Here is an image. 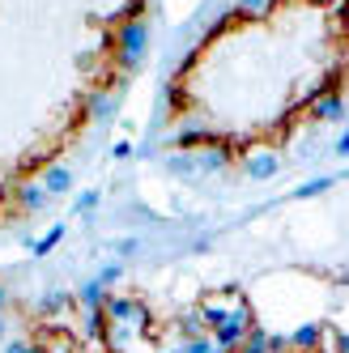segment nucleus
Wrapping results in <instances>:
<instances>
[{"label":"nucleus","instance_id":"22","mask_svg":"<svg viewBox=\"0 0 349 353\" xmlns=\"http://www.w3.org/2000/svg\"><path fill=\"white\" fill-rule=\"evenodd\" d=\"M166 166H170L174 174H196V162H192V154H174V158H166Z\"/></svg>","mask_w":349,"mask_h":353},{"label":"nucleus","instance_id":"25","mask_svg":"<svg viewBox=\"0 0 349 353\" xmlns=\"http://www.w3.org/2000/svg\"><path fill=\"white\" fill-rule=\"evenodd\" d=\"M162 103H166L170 111H174V107H183V90L174 85V81H170V85H166V98H162Z\"/></svg>","mask_w":349,"mask_h":353},{"label":"nucleus","instance_id":"28","mask_svg":"<svg viewBox=\"0 0 349 353\" xmlns=\"http://www.w3.org/2000/svg\"><path fill=\"white\" fill-rule=\"evenodd\" d=\"M332 349H337V353H345V349H349V341H345V332H337V327H332Z\"/></svg>","mask_w":349,"mask_h":353},{"label":"nucleus","instance_id":"33","mask_svg":"<svg viewBox=\"0 0 349 353\" xmlns=\"http://www.w3.org/2000/svg\"><path fill=\"white\" fill-rule=\"evenodd\" d=\"M166 353H174V349H166Z\"/></svg>","mask_w":349,"mask_h":353},{"label":"nucleus","instance_id":"5","mask_svg":"<svg viewBox=\"0 0 349 353\" xmlns=\"http://www.w3.org/2000/svg\"><path fill=\"white\" fill-rule=\"evenodd\" d=\"M230 158H235V149H230L226 141H213V145H205V149H201V154H192L196 170H205V174L226 170V166H230Z\"/></svg>","mask_w":349,"mask_h":353},{"label":"nucleus","instance_id":"6","mask_svg":"<svg viewBox=\"0 0 349 353\" xmlns=\"http://www.w3.org/2000/svg\"><path fill=\"white\" fill-rule=\"evenodd\" d=\"M277 170H281V158H277V154H268V149H264V154H252V158L243 162V174H247L252 183H268Z\"/></svg>","mask_w":349,"mask_h":353},{"label":"nucleus","instance_id":"17","mask_svg":"<svg viewBox=\"0 0 349 353\" xmlns=\"http://www.w3.org/2000/svg\"><path fill=\"white\" fill-rule=\"evenodd\" d=\"M174 332H179V341H188V336H201V332H205V319H201V311H179V319H174Z\"/></svg>","mask_w":349,"mask_h":353},{"label":"nucleus","instance_id":"19","mask_svg":"<svg viewBox=\"0 0 349 353\" xmlns=\"http://www.w3.org/2000/svg\"><path fill=\"white\" fill-rule=\"evenodd\" d=\"M235 9H239V13H243V21H247V17H264V13L272 9V0H239Z\"/></svg>","mask_w":349,"mask_h":353},{"label":"nucleus","instance_id":"31","mask_svg":"<svg viewBox=\"0 0 349 353\" xmlns=\"http://www.w3.org/2000/svg\"><path fill=\"white\" fill-rule=\"evenodd\" d=\"M209 353H230V349H217V345H213V349H209Z\"/></svg>","mask_w":349,"mask_h":353},{"label":"nucleus","instance_id":"8","mask_svg":"<svg viewBox=\"0 0 349 353\" xmlns=\"http://www.w3.org/2000/svg\"><path fill=\"white\" fill-rule=\"evenodd\" d=\"M39 183H43L47 196H64V192H72V170L60 166V162H47L43 174H39Z\"/></svg>","mask_w":349,"mask_h":353},{"label":"nucleus","instance_id":"4","mask_svg":"<svg viewBox=\"0 0 349 353\" xmlns=\"http://www.w3.org/2000/svg\"><path fill=\"white\" fill-rule=\"evenodd\" d=\"M307 111H311L315 123H337L345 115V98H341V90H323V94H315L307 103Z\"/></svg>","mask_w":349,"mask_h":353},{"label":"nucleus","instance_id":"24","mask_svg":"<svg viewBox=\"0 0 349 353\" xmlns=\"http://www.w3.org/2000/svg\"><path fill=\"white\" fill-rule=\"evenodd\" d=\"M268 353H290V336L286 332H268Z\"/></svg>","mask_w":349,"mask_h":353},{"label":"nucleus","instance_id":"14","mask_svg":"<svg viewBox=\"0 0 349 353\" xmlns=\"http://www.w3.org/2000/svg\"><path fill=\"white\" fill-rule=\"evenodd\" d=\"M235 353H268V332H264L260 323H252V327L243 332V341H239Z\"/></svg>","mask_w":349,"mask_h":353},{"label":"nucleus","instance_id":"3","mask_svg":"<svg viewBox=\"0 0 349 353\" xmlns=\"http://www.w3.org/2000/svg\"><path fill=\"white\" fill-rule=\"evenodd\" d=\"M252 323H256V319H252V302L239 298V307H235L226 319H221L209 336H213V345H217V349H230V353H235V349H239V341H243V332H247Z\"/></svg>","mask_w":349,"mask_h":353},{"label":"nucleus","instance_id":"12","mask_svg":"<svg viewBox=\"0 0 349 353\" xmlns=\"http://www.w3.org/2000/svg\"><path fill=\"white\" fill-rule=\"evenodd\" d=\"M103 332H107V315H103V307L81 311V341H103Z\"/></svg>","mask_w":349,"mask_h":353},{"label":"nucleus","instance_id":"7","mask_svg":"<svg viewBox=\"0 0 349 353\" xmlns=\"http://www.w3.org/2000/svg\"><path fill=\"white\" fill-rule=\"evenodd\" d=\"M323 336H328V327H323V323H303V327H294V332H290V349H298V353H319Z\"/></svg>","mask_w":349,"mask_h":353},{"label":"nucleus","instance_id":"20","mask_svg":"<svg viewBox=\"0 0 349 353\" xmlns=\"http://www.w3.org/2000/svg\"><path fill=\"white\" fill-rule=\"evenodd\" d=\"M98 200H103V192H81L77 200H72V213H81V217H90V213L98 209Z\"/></svg>","mask_w":349,"mask_h":353},{"label":"nucleus","instance_id":"2","mask_svg":"<svg viewBox=\"0 0 349 353\" xmlns=\"http://www.w3.org/2000/svg\"><path fill=\"white\" fill-rule=\"evenodd\" d=\"M103 315H107L111 323L137 327V332H145V327L154 323V315H149V307H145L141 298H123V294H115V290H107V298H103Z\"/></svg>","mask_w":349,"mask_h":353},{"label":"nucleus","instance_id":"15","mask_svg":"<svg viewBox=\"0 0 349 353\" xmlns=\"http://www.w3.org/2000/svg\"><path fill=\"white\" fill-rule=\"evenodd\" d=\"M64 307H72V294H64V290H47V294L39 298V315H47V319L60 315Z\"/></svg>","mask_w":349,"mask_h":353},{"label":"nucleus","instance_id":"23","mask_svg":"<svg viewBox=\"0 0 349 353\" xmlns=\"http://www.w3.org/2000/svg\"><path fill=\"white\" fill-rule=\"evenodd\" d=\"M111 251H115V256H137L141 243H137V239H115V243H111Z\"/></svg>","mask_w":349,"mask_h":353},{"label":"nucleus","instance_id":"13","mask_svg":"<svg viewBox=\"0 0 349 353\" xmlns=\"http://www.w3.org/2000/svg\"><path fill=\"white\" fill-rule=\"evenodd\" d=\"M64 230H68V225H52V230H47L43 239H34V243H30V256H34V260L52 256V251H56V247L64 243Z\"/></svg>","mask_w":349,"mask_h":353},{"label":"nucleus","instance_id":"11","mask_svg":"<svg viewBox=\"0 0 349 353\" xmlns=\"http://www.w3.org/2000/svg\"><path fill=\"white\" fill-rule=\"evenodd\" d=\"M103 298H107V285H98L94 276H90V281H81V285H77V294H72V302H77L81 311H90V307H103Z\"/></svg>","mask_w":349,"mask_h":353},{"label":"nucleus","instance_id":"1","mask_svg":"<svg viewBox=\"0 0 349 353\" xmlns=\"http://www.w3.org/2000/svg\"><path fill=\"white\" fill-rule=\"evenodd\" d=\"M145 52H149V21L145 17H123L115 21V68L123 77L145 64Z\"/></svg>","mask_w":349,"mask_h":353},{"label":"nucleus","instance_id":"21","mask_svg":"<svg viewBox=\"0 0 349 353\" xmlns=\"http://www.w3.org/2000/svg\"><path fill=\"white\" fill-rule=\"evenodd\" d=\"M119 276H123V264H119V260H111V264H103V272H98L94 281H98V285H107V290H115Z\"/></svg>","mask_w":349,"mask_h":353},{"label":"nucleus","instance_id":"29","mask_svg":"<svg viewBox=\"0 0 349 353\" xmlns=\"http://www.w3.org/2000/svg\"><path fill=\"white\" fill-rule=\"evenodd\" d=\"M332 149H337V158H345V154H349V137H345V132H341V137H337V145H332Z\"/></svg>","mask_w":349,"mask_h":353},{"label":"nucleus","instance_id":"26","mask_svg":"<svg viewBox=\"0 0 349 353\" xmlns=\"http://www.w3.org/2000/svg\"><path fill=\"white\" fill-rule=\"evenodd\" d=\"M111 158H132V145L128 141H115L111 145Z\"/></svg>","mask_w":349,"mask_h":353},{"label":"nucleus","instance_id":"10","mask_svg":"<svg viewBox=\"0 0 349 353\" xmlns=\"http://www.w3.org/2000/svg\"><path fill=\"white\" fill-rule=\"evenodd\" d=\"M13 200H17V209H21V213H39L52 196L43 192V183H21V188L13 192Z\"/></svg>","mask_w":349,"mask_h":353},{"label":"nucleus","instance_id":"16","mask_svg":"<svg viewBox=\"0 0 349 353\" xmlns=\"http://www.w3.org/2000/svg\"><path fill=\"white\" fill-rule=\"evenodd\" d=\"M341 179V174H319V179H307L303 188H294V200H315V196H323L332 183Z\"/></svg>","mask_w":349,"mask_h":353},{"label":"nucleus","instance_id":"9","mask_svg":"<svg viewBox=\"0 0 349 353\" xmlns=\"http://www.w3.org/2000/svg\"><path fill=\"white\" fill-rule=\"evenodd\" d=\"M115 111H119V98H115V94H107V90H94V94L86 98V115H90L94 123H107Z\"/></svg>","mask_w":349,"mask_h":353},{"label":"nucleus","instance_id":"30","mask_svg":"<svg viewBox=\"0 0 349 353\" xmlns=\"http://www.w3.org/2000/svg\"><path fill=\"white\" fill-rule=\"evenodd\" d=\"M5 307H9V290L0 285V315H5Z\"/></svg>","mask_w":349,"mask_h":353},{"label":"nucleus","instance_id":"32","mask_svg":"<svg viewBox=\"0 0 349 353\" xmlns=\"http://www.w3.org/2000/svg\"><path fill=\"white\" fill-rule=\"evenodd\" d=\"M0 341H5V319H0Z\"/></svg>","mask_w":349,"mask_h":353},{"label":"nucleus","instance_id":"27","mask_svg":"<svg viewBox=\"0 0 349 353\" xmlns=\"http://www.w3.org/2000/svg\"><path fill=\"white\" fill-rule=\"evenodd\" d=\"M5 353H30V341H9Z\"/></svg>","mask_w":349,"mask_h":353},{"label":"nucleus","instance_id":"18","mask_svg":"<svg viewBox=\"0 0 349 353\" xmlns=\"http://www.w3.org/2000/svg\"><path fill=\"white\" fill-rule=\"evenodd\" d=\"M213 349V336L209 332H201V336H188V341H179L174 345V353H209Z\"/></svg>","mask_w":349,"mask_h":353}]
</instances>
